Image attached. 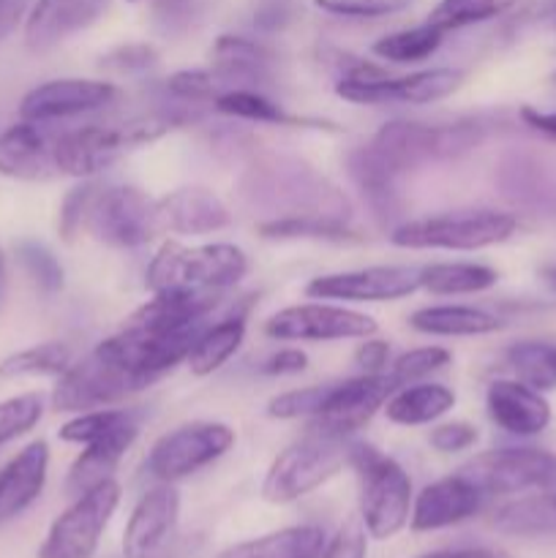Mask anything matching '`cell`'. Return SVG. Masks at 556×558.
<instances>
[{
    "label": "cell",
    "mask_w": 556,
    "mask_h": 558,
    "mask_svg": "<svg viewBox=\"0 0 556 558\" xmlns=\"http://www.w3.org/2000/svg\"><path fill=\"white\" fill-rule=\"evenodd\" d=\"M240 196L270 218H325L352 221V205L330 180L305 161L287 156L256 158L240 178Z\"/></svg>",
    "instance_id": "cell-1"
},
{
    "label": "cell",
    "mask_w": 556,
    "mask_h": 558,
    "mask_svg": "<svg viewBox=\"0 0 556 558\" xmlns=\"http://www.w3.org/2000/svg\"><path fill=\"white\" fill-rule=\"evenodd\" d=\"M249 272V256L232 243H164L147 267L150 292H227Z\"/></svg>",
    "instance_id": "cell-2"
},
{
    "label": "cell",
    "mask_w": 556,
    "mask_h": 558,
    "mask_svg": "<svg viewBox=\"0 0 556 558\" xmlns=\"http://www.w3.org/2000/svg\"><path fill=\"white\" fill-rule=\"evenodd\" d=\"M349 466L360 474V521L371 539H390L412 515V480L401 463L382 456L371 445H349Z\"/></svg>",
    "instance_id": "cell-3"
},
{
    "label": "cell",
    "mask_w": 556,
    "mask_h": 558,
    "mask_svg": "<svg viewBox=\"0 0 556 558\" xmlns=\"http://www.w3.org/2000/svg\"><path fill=\"white\" fill-rule=\"evenodd\" d=\"M172 129L169 118H134L120 125H85V129L69 131L52 142L55 169L71 178L90 180L101 169L112 167L123 153L140 145L161 140Z\"/></svg>",
    "instance_id": "cell-4"
},
{
    "label": "cell",
    "mask_w": 556,
    "mask_h": 558,
    "mask_svg": "<svg viewBox=\"0 0 556 558\" xmlns=\"http://www.w3.org/2000/svg\"><path fill=\"white\" fill-rule=\"evenodd\" d=\"M516 227L512 213L456 210L398 223L390 243L409 251H483L510 240Z\"/></svg>",
    "instance_id": "cell-5"
},
{
    "label": "cell",
    "mask_w": 556,
    "mask_h": 558,
    "mask_svg": "<svg viewBox=\"0 0 556 558\" xmlns=\"http://www.w3.org/2000/svg\"><path fill=\"white\" fill-rule=\"evenodd\" d=\"M349 445L352 441L309 430L305 439L289 445L270 463L262 480V499L270 505H289L314 494L349 466Z\"/></svg>",
    "instance_id": "cell-6"
},
{
    "label": "cell",
    "mask_w": 556,
    "mask_h": 558,
    "mask_svg": "<svg viewBox=\"0 0 556 558\" xmlns=\"http://www.w3.org/2000/svg\"><path fill=\"white\" fill-rule=\"evenodd\" d=\"M147 385L150 381L145 376L125 368L104 343H98L90 354H85L80 363H71L58 376V385L52 390V409L69 414L109 409L134 392L145 390Z\"/></svg>",
    "instance_id": "cell-7"
},
{
    "label": "cell",
    "mask_w": 556,
    "mask_h": 558,
    "mask_svg": "<svg viewBox=\"0 0 556 558\" xmlns=\"http://www.w3.org/2000/svg\"><path fill=\"white\" fill-rule=\"evenodd\" d=\"M480 142H483V125L478 123L431 125L390 120L376 131L371 145L401 174L431 161H450V158L467 156Z\"/></svg>",
    "instance_id": "cell-8"
},
{
    "label": "cell",
    "mask_w": 556,
    "mask_h": 558,
    "mask_svg": "<svg viewBox=\"0 0 556 558\" xmlns=\"http://www.w3.org/2000/svg\"><path fill=\"white\" fill-rule=\"evenodd\" d=\"M120 505V485L114 480L76 496L69 510L60 512L44 537L38 558H93L104 532Z\"/></svg>",
    "instance_id": "cell-9"
},
{
    "label": "cell",
    "mask_w": 556,
    "mask_h": 558,
    "mask_svg": "<svg viewBox=\"0 0 556 558\" xmlns=\"http://www.w3.org/2000/svg\"><path fill=\"white\" fill-rule=\"evenodd\" d=\"M483 496L556 490V456L537 447H507L472 458L458 469Z\"/></svg>",
    "instance_id": "cell-10"
},
{
    "label": "cell",
    "mask_w": 556,
    "mask_h": 558,
    "mask_svg": "<svg viewBox=\"0 0 556 558\" xmlns=\"http://www.w3.org/2000/svg\"><path fill=\"white\" fill-rule=\"evenodd\" d=\"M85 232L114 248H140L150 243L158 229L156 199L131 185L96 189L90 202Z\"/></svg>",
    "instance_id": "cell-11"
},
{
    "label": "cell",
    "mask_w": 556,
    "mask_h": 558,
    "mask_svg": "<svg viewBox=\"0 0 556 558\" xmlns=\"http://www.w3.org/2000/svg\"><path fill=\"white\" fill-rule=\"evenodd\" d=\"M234 430L223 423H189L164 434L147 452V472L158 483H178L227 456Z\"/></svg>",
    "instance_id": "cell-12"
},
{
    "label": "cell",
    "mask_w": 556,
    "mask_h": 558,
    "mask_svg": "<svg viewBox=\"0 0 556 558\" xmlns=\"http://www.w3.org/2000/svg\"><path fill=\"white\" fill-rule=\"evenodd\" d=\"M376 330L379 325L371 316L327 303L289 305L265 322V332L276 341H363Z\"/></svg>",
    "instance_id": "cell-13"
},
{
    "label": "cell",
    "mask_w": 556,
    "mask_h": 558,
    "mask_svg": "<svg viewBox=\"0 0 556 558\" xmlns=\"http://www.w3.org/2000/svg\"><path fill=\"white\" fill-rule=\"evenodd\" d=\"M392 392H396V385L387 374H363L347 381H336L327 390L319 412L311 417L309 430L349 439L371 423V417L385 407Z\"/></svg>",
    "instance_id": "cell-14"
},
{
    "label": "cell",
    "mask_w": 556,
    "mask_h": 558,
    "mask_svg": "<svg viewBox=\"0 0 556 558\" xmlns=\"http://www.w3.org/2000/svg\"><path fill=\"white\" fill-rule=\"evenodd\" d=\"M463 85V71L458 69H428L414 71L409 76H376V80H349L341 76L336 82V93L349 104L363 107H382V104H434L452 96Z\"/></svg>",
    "instance_id": "cell-15"
},
{
    "label": "cell",
    "mask_w": 556,
    "mask_h": 558,
    "mask_svg": "<svg viewBox=\"0 0 556 558\" xmlns=\"http://www.w3.org/2000/svg\"><path fill=\"white\" fill-rule=\"evenodd\" d=\"M420 289V267L376 265L360 270L327 272L305 287L311 300H341V303H396Z\"/></svg>",
    "instance_id": "cell-16"
},
{
    "label": "cell",
    "mask_w": 556,
    "mask_h": 558,
    "mask_svg": "<svg viewBox=\"0 0 556 558\" xmlns=\"http://www.w3.org/2000/svg\"><path fill=\"white\" fill-rule=\"evenodd\" d=\"M120 90L104 80H52L33 87L20 101V118L27 123H52L96 112L118 101Z\"/></svg>",
    "instance_id": "cell-17"
},
{
    "label": "cell",
    "mask_w": 556,
    "mask_h": 558,
    "mask_svg": "<svg viewBox=\"0 0 556 558\" xmlns=\"http://www.w3.org/2000/svg\"><path fill=\"white\" fill-rule=\"evenodd\" d=\"M180 515V496L172 485L161 483L147 490L131 510L123 532V558H158L172 539Z\"/></svg>",
    "instance_id": "cell-18"
},
{
    "label": "cell",
    "mask_w": 556,
    "mask_h": 558,
    "mask_svg": "<svg viewBox=\"0 0 556 558\" xmlns=\"http://www.w3.org/2000/svg\"><path fill=\"white\" fill-rule=\"evenodd\" d=\"M107 9L109 0H36L25 14V47L31 52H49L96 25Z\"/></svg>",
    "instance_id": "cell-19"
},
{
    "label": "cell",
    "mask_w": 556,
    "mask_h": 558,
    "mask_svg": "<svg viewBox=\"0 0 556 558\" xmlns=\"http://www.w3.org/2000/svg\"><path fill=\"white\" fill-rule=\"evenodd\" d=\"M483 499L485 496L461 474L436 480V483L425 485L418 494V499L412 501L409 526L420 534L456 526V523H463L478 515Z\"/></svg>",
    "instance_id": "cell-20"
},
{
    "label": "cell",
    "mask_w": 556,
    "mask_h": 558,
    "mask_svg": "<svg viewBox=\"0 0 556 558\" xmlns=\"http://www.w3.org/2000/svg\"><path fill=\"white\" fill-rule=\"evenodd\" d=\"M499 185L512 205L556 218V161L540 153H512L499 167Z\"/></svg>",
    "instance_id": "cell-21"
},
{
    "label": "cell",
    "mask_w": 556,
    "mask_h": 558,
    "mask_svg": "<svg viewBox=\"0 0 556 558\" xmlns=\"http://www.w3.org/2000/svg\"><path fill=\"white\" fill-rule=\"evenodd\" d=\"M488 417L512 436H537L551 423V403L534 387L518 379H496L485 392Z\"/></svg>",
    "instance_id": "cell-22"
},
{
    "label": "cell",
    "mask_w": 556,
    "mask_h": 558,
    "mask_svg": "<svg viewBox=\"0 0 556 558\" xmlns=\"http://www.w3.org/2000/svg\"><path fill=\"white\" fill-rule=\"evenodd\" d=\"M158 229L172 234H210L232 223V213L207 189H178L156 199Z\"/></svg>",
    "instance_id": "cell-23"
},
{
    "label": "cell",
    "mask_w": 556,
    "mask_h": 558,
    "mask_svg": "<svg viewBox=\"0 0 556 558\" xmlns=\"http://www.w3.org/2000/svg\"><path fill=\"white\" fill-rule=\"evenodd\" d=\"M136 436H140V425L131 417L123 425L109 430V434L98 436L90 445H85V452L71 463L65 490L71 496H82L90 488H96V485L114 480V472H118L120 461H123L125 452L136 441Z\"/></svg>",
    "instance_id": "cell-24"
},
{
    "label": "cell",
    "mask_w": 556,
    "mask_h": 558,
    "mask_svg": "<svg viewBox=\"0 0 556 558\" xmlns=\"http://www.w3.org/2000/svg\"><path fill=\"white\" fill-rule=\"evenodd\" d=\"M55 172L58 169H55L52 145L38 131V123L20 120L0 131V174L3 178L38 183V180H49Z\"/></svg>",
    "instance_id": "cell-25"
},
{
    "label": "cell",
    "mask_w": 556,
    "mask_h": 558,
    "mask_svg": "<svg viewBox=\"0 0 556 558\" xmlns=\"http://www.w3.org/2000/svg\"><path fill=\"white\" fill-rule=\"evenodd\" d=\"M49 472L47 441H31L22 452H16L9 466L0 472V521L25 512L41 496Z\"/></svg>",
    "instance_id": "cell-26"
},
{
    "label": "cell",
    "mask_w": 556,
    "mask_h": 558,
    "mask_svg": "<svg viewBox=\"0 0 556 558\" xmlns=\"http://www.w3.org/2000/svg\"><path fill=\"white\" fill-rule=\"evenodd\" d=\"M213 76L218 85H267L273 71L270 49L262 47L259 41H251L245 36H218L210 49ZM232 90V87H229Z\"/></svg>",
    "instance_id": "cell-27"
},
{
    "label": "cell",
    "mask_w": 556,
    "mask_h": 558,
    "mask_svg": "<svg viewBox=\"0 0 556 558\" xmlns=\"http://www.w3.org/2000/svg\"><path fill=\"white\" fill-rule=\"evenodd\" d=\"M347 169L354 185L363 194L365 205L371 207L379 221H392L401 213V196H398L396 180L398 172L374 150V145L358 147L347 156Z\"/></svg>",
    "instance_id": "cell-28"
},
{
    "label": "cell",
    "mask_w": 556,
    "mask_h": 558,
    "mask_svg": "<svg viewBox=\"0 0 556 558\" xmlns=\"http://www.w3.org/2000/svg\"><path fill=\"white\" fill-rule=\"evenodd\" d=\"M409 327L423 336L474 338L501 330V319L474 305H425L409 316Z\"/></svg>",
    "instance_id": "cell-29"
},
{
    "label": "cell",
    "mask_w": 556,
    "mask_h": 558,
    "mask_svg": "<svg viewBox=\"0 0 556 558\" xmlns=\"http://www.w3.org/2000/svg\"><path fill=\"white\" fill-rule=\"evenodd\" d=\"M456 407V392L436 381H414L403 385L387 398L385 409L387 420L396 425H431L439 417H445Z\"/></svg>",
    "instance_id": "cell-30"
},
{
    "label": "cell",
    "mask_w": 556,
    "mask_h": 558,
    "mask_svg": "<svg viewBox=\"0 0 556 558\" xmlns=\"http://www.w3.org/2000/svg\"><path fill=\"white\" fill-rule=\"evenodd\" d=\"M322 545H325V532L319 526H289L232 545L216 558H314Z\"/></svg>",
    "instance_id": "cell-31"
},
{
    "label": "cell",
    "mask_w": 556,
    "mask_h": 558,
    "mask_svg": "<svg viewBox=\"0 0 556 558\" xmlns=\"http://www.w3.org/2000/svg\"><path fill=\"white\" fill-rule=\"evenodd\" d=\"M499 272L480 262H436V265L420 267V289L439 298H456V294H480L496 287Z\"/></svg>",
    "instance_id": "cell-32"
},
{
    "label": "cell",
    "mask_w": 556,
    "mask_h": 558,
    "mask_svg": "<svg viewBox=\"0 0 556 558\" xmlns=\"http://www.w3.org/2000/svg\"><path fill=\"white\" fill-rule=\"evenodd\" d=\"M501 534L512 537H545L556 532V496L554 490H543V496H523L507 501L491 518Z\"/></svg>",
    "instance_id": "cell-33"
},
{
    "label": "cell",
    "mask_w": 556,
    "mask_h": 558,
    "mask_svg": "<svg viewBox=\"0 0 556 558\" xmlns=\"http://www.w3.org/2000/svg\"><path fill=\"white\" fill-rule=\"evenodd\" d=\"M245 338V319L243 316H227L218 325L205 327L200 332V338L194 341L189 352V368L194 376H210L221 368L223 363H229L234 352L240 349Z\"/></svg>",
    "instance_id": "cell-34"
},
{
    "label": "cell",
    "mask_w": 556,
    "mask_h": 558,
    "mask_svg": "<svg viewBox=\"0 0 556 558\" xmlns=\"http://www.w3.org/2000/svg\"><path fill=\"white\" fill-rule=\"evenodd\" d=\"M442 41H445V33L431 25V22H423L418 27H407V31H396L376 38L371 52L376 58L387 60V63H420V60H428L442 47Z\"/></svg>",
    "instance_id": "cell-35"
},
{
    "label": "cell",
    "mask_w": 556,
    "mask_h": 558,
    "mask_svg": "<svg viewBox=\"0 0 556 558\" xmlns=\"http://www.w3.org/2000/svg\"><path fill=\"white\" fill-rule=\"evenodd\" d=\"M507 365L518 381L540 392L556 390V347L543 341H521L507 349Z\"/></svg>",
    "instance_id": "cell-36"
},
{
    "label": "cell",
    "mask_w": 556,
    "mask_h": 558,
    "mask_svg": "<svg viewBox=\"0 0 556 558\" xmlns=\"http://www.w3.org/2000/svg\"><path fill=\"white\" fill-rule=\"evenodd\" d=\"M213 107L221 114H229V118L238 120H254V123H270V125H305L309 120L294 118V114H287L276 101L265 98L262 93L249 90V87H232V90L218 93V98L213 101Z\"/></svg>",
    "instance_id": "cell-37"
},
{
    "label": "cell",
    "mask_w": 556,
    "mask_h": 558,
    "mask_svg": "<svg viewBox=\"0 0 556 558\" xmlns=\"http://www.w3.org/2000/svg\"><path fill=\"white\" fill-rule=\"evenodd\" d=\"M71 365V349L60 341L36 343L14 352L0 363V379H25V376H60Z\"/></svg>",
    "instance_id": "cell-38"
},
{
    "label": "cell",
    "mask_w": 556,
    "mask_h": 558,
    "mask_svg": "<svg viewBox=\"0 0 556 558\" xmlns=\"http://www.w3.org/2000/svg\"><path fill=\"white\" fill-rule=\"evenodd\" d=\"M516 3L518 0H439L428 14V22L442 33L461 31V27L494 20Z\"/></svg>",
    "instance_id": "cell-39"
},
{
    "label": "cell",
    "mask_w": 556,
    "mask_h": 558,
    "mask_svg": "<svg viewBox=\"0 0 556 558\" xmlns=\"http://www.w3.org/2000/svg\"><path fill=\"white\" fill-rule=\"evenodd\" d=\"M256 232L265 240H358L349 223L325 218H270L256 223Z\"/></svg>",
    "instance_id": "cell-40"
},
{
    "label": "cell",
    "mask_w": 556,
    "mask_h": 558,
    "mask_svg": "<svg viewBox=\"0 0 556 558\" xmlns=\"http://www.w3.org/2000/svg\"><path fill=\"white\" fill-rule=\"evenodd\" d=\"M450 360H452V354L447 352V349L420 347V349H412V352H403L401 357L392 360L387 376H390V381L396 385V390H398V387L414 385V381L436 374V371H442L445 365H450Z\"/></svg>",
    "instance_id": "cell-41"
},
{
    "label": "cell",
    "mask_w": 556,
    "mask_h": 558,
    "mask_svg": "<svg viewBox=\"0 0 556 558\" xmlns=\"http://www.w3.org/2000/svg\"><path fill=\"white\" fill-rule=\"evenodd\" d=\"M16 259L44 294H58L63 289V267L55 259L52 251L44 248L41 243H33V240L20 243L16 245Z\"/></svg>",
    "instance_id": "cell-42"
},
{
    "label": "cell",
    "mask_w": 556,
    "mask_h": 558,
    "mask_svg": "<svg viewBox=\"0 0 556 558\" xmlns=\"http://www.w3.org/2000/svg\"><path fill=\"white\" fill-rule=\"evenodd\" d=\"M131 417H134V414L125 412V409H93V412H82L76 414L74 420H69V423L58 430V436L63 441H69V445L85 447L90 445L93 439L109 434V430L118 428V425H123L125 420Z\"/></svg>",
    "instance_id": "cell-43"
},
{
    "label": "cell",
    "mask_w": 556,
    "mask_h": 558,
    "mask_svg": "<svg viewBox=\"0 0 556 558\" xmlns=\"http://www.w3.org/2000/svg\"><path fill=\"white\" fill-rule=\"evenodd\" d=\"M41 414L44 398L38 392H25L0 403V447L36 428Z\"/></svg>",
    "instance_id": "cell-44"
},
{
    "label": "cell",
    "mask_w": 556,
    "mask_h": 558,
    "mask_svg": "<svg viewBox=\"0 0 556 558\" xmlns=\"http://www.w3.org/2000/svg\"><path fill=\"white\" fill-rule=\"evenodd\" d=\"M330 385L300 387V390L281 392L267 403V417L273 420H311L325 403Z\"/></svg>",
    "instance_id": "cell-45"
},
{
    "label": "cell",
    "mask_w": 556,
    "mask_h": 558,
    "mask_svg": "<svg viewBox=\"0 0 556 558\" xmlns=\"http://www.w3.org/2000/svg\"><path fill=\"white\" fill-rule=\"evenodd\" d=\"M412 0H314L316 9L333 16H349V20H382V16L401 14Z\"/></svg>",
    "instance_id": "cell-46"
},
{
    "label": "cell",
    "mask_w": 556,
    "mask_h": 558,
    "mask_svg": "<svg viewBox=\"0 0 556 558\" xmlns=\"http://www.w3.org/2000/svg\"><path fill=\"white\" fill-rule=\"evenodd\" d=\"M96 189L98 185L82 183L65 194L63 205H60V218H58L60 238H63L65 243H74V240L80 238V232H85L87 213H90V202L93 196H96Z\"/></svg>",
    "instance_id": "cell-47"
},
{
    "label": "cell",
    "mask_w": 556,
    "mask_h": 558,
    "mask_svg": "<svg viewBox=\"0 0 556 558\" xmlns=\"http://www.w3.org/2000/svg\"><path fill=\"white\" fill-rule=\"evenodd\" d=\"M169 96L191 104H213L218 98V80L213 71H174L167 80Z\"/></svg>",
    "instance_id": "cell-48"
},
{
    "label": "cell",
    "mask_w": 556,
    "mask_h": 558,
    "mask_svg": "<svg viewBox=\"0 0 556 558\" xmlns=\"http://www.w3.org/2000/svg\"><path fill=\"white\" fill-rule=\"evenodd\" d=\"M365 537H368V532H365L363 521H349L347 526L338 529L336 537L325 539V545L314 558H365L368 554Z\"/></svg>",
    "instance_id": "cell-49"
},
{
    "label": "cell",
    "mask_w": 556,
    "mask_h": 558,
    "mask_svg": "<svg viewBox=\"0 0 556 558\" xmlns=\"http://www.w3.org/2000/svg\"><path fill=\"white\" fill-rule=\"evenodd\" d=\"M480 434L472 423H463V420H456V423H442L436 425L434 430L428 434V445L434 447L436 452H463L469 447L478 445Z\"/></svg>",
    "instance_id": "cell-50"
},
{
    "label": "cell",
    "mask_w": 556,
    "mask_h": 558,
    "mask_svg": "<svg viewBox=\"0 0 556 558\" xmlns=\"http://www.w3.org/2000/svg\"><path fill=\"white\" fill-rule=\"evenodd\" d=\"M156 49L150 44H123V47L112 49L104 54L101 65L104 69L120 71V74H136V71H147L156 63Z\"/></svg>",
    "instance_id": "cell-51"
},
{
    "label": "cell",
    "mask_w": 556,
    "mask_h": 558,
    "mask_svg": "<svg viewBox=\"0 0 556 558\" xmlns=\"http://www.w3.org/2000/svg\"><path fill=\"white\" fill-rule=\"evenodd\" d=\"M294 16V5L292 0H265V3L256 9L254 14V25L259 27V31H283V27L292 22Z\"/></svg>",
    "instance_id": "cell-52"
},
{
    "label": "cell",
    "mask_w": 556,
    "mask_h": 558,
    "mask_svg": "<svg viewBox=\"0 0 556 558\" xmlns=\"http://www.w3.org/2000/svg\"><path fill=\"white\" fill-rule=\"evenodd\" d=\"M390 360V347L379 338H363V343L354 352V363L363 368V374H382Z\"/></svg>",
    "instance_id": "cell-53"
},
{
    "label": "cell",
    "mask_w": 556,
    "mask_h": 558,
    "mask_svg": "<svg viewBox=\"0 0 556 558\" xmlns=\"http://www.w3.org/2000/svg\"><path fill=\"white\" fill-rule=\"evenodd\" d=\"M305 365H309L305 352H300V349H281V352H276L273 357L265 360V365H262V374L292 376V374H300V371H305Z\"/></svg>",
    "instance_id": "cell-54"
},
{
    "label": "cell",
    "mask_w": 556,
    "mask_h": 558,
    "mask_svg": "<svg viewBox=\"0 0 556 558\" xmlns=\"http://www.w3.org/2000/svg\"><path fill=\"white\" fill-rule=\"evenodd\" d=\"M156 14L161 16L164 25H189L194 20V0H158Z\"/></svg>",
    "instance_id": "cell-55"
},
{
    "label": "cell",
    "mask_w": 556,
    "mask_h": 558,
    "mask_svg": "<svg viewBox=\"0 0 556 558\" xmlns=\"http://www.w3.org/2000/svg\"><path fill=\"white\" fill-rule=\"evenodd\" d=\"M27 14V0H0V41L16 31Z\"/></svg>",
    "instance_id": "cell-56"
},
{
    "label": "cell",
    "mask_w": 556,
    "mask_h": 558,
    "mask_svg": "<svg viewBox=\"0 0 556 558\" xmlns=\"http://www.w3.org/2000/svg\"><path fill=\"white\" fill-rule=\"evenodd\" d=\"M521 120L537 134L548 136V140L556 142V112H540L534 107H523L521 109Z\"/></svg>",
    "instance_id": "cell-57"
},
{
    "label": "cell",
    "mask_w": 556,
    "mask_h": 558,
    "mask_svg": "<svg viewBox=\"0 0 556 558\" xmlns=\"http://www.w3.org/2000/svg\"><path fill=\"white\" fill-rule=\"evenodd\" d=\"M420 558H510V556L494 548H463V550H436V554L420 556Z\"/></svg>",
    "instance_id": "cell-58"
},
{
    "label": "cell",
    "mask_w": 556,
    "mask_h": 558,
    "mask_svg": "<svg viewBox=\"0 0 556 558\" xmlns=\"http://www.w3.org/2000/svg\"><path fill=\"white\" fill-rule=\"evenodd\" d=\"M540 276H543V281L548 283V287L556 289V265H545L543 270H540Z\"/></svg>",
    "instance_id": "cell-59"
},
{
    "label": "cell",
    "mask_w": 556,
    "mask_h": 558,
    "mask_svg": "<svg viewBox=\"0 0 556 558\" xmlns=\"http://www.w3.org/2000/svg\"><path fill=\"white\" fill-rule=\"evenodd\" d=\"M3 289H5V256H3V248H0V300H3Z\"/></svg>",
    "instance_id": "cell-60"
},
{
    "label": "cell",
    "mask_w": 556,
    "mask_h": 558,
    "mask_svg": "<svg viewBox=\"0 0 556 558\" xmlns=\"http://www.w3.org/2000/svg\"><path fill=\"white\" fill-rule=\"evenodd\" d=\"M129 3H140V0H129Z\"/></svg>",
    "instance_id": "cell-61"
},
{
    "label": "cell",
    "mask_w": 556,
    "mask_h": 558,
    "mask_svg": "<svg viewBox=\"0 0 556 558\" xmlns=\"http://www.w3.org/2000/svg\"><path fill=\"white\" fill-rule=\"evenodd\" d=\"M554 496H556V490H554Z\"/></svg>",
    "instance_id": "cell-62"
}]
</instances>
